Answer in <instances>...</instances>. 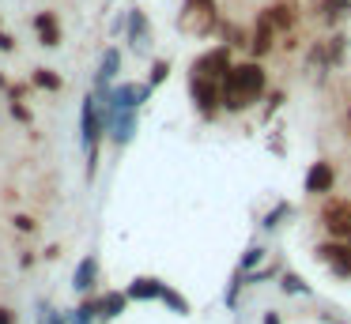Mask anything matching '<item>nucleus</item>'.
Masks as SVG:
<instances>
[{
  "mask_svg": "<svg viewBox=\"0 0 351 324\" xmlns=\"http://www.w3.org/2000/svg\"><path fill=\"white\" fill-rule=\"evenodd\" d=\"M31 87L34 90H46V95H61L64 79H61V72H53V68H34V72H31Z\"/></svg>",
  "mask_w": 351,
  "mask_h": 324,
  "instance_id": "nucleus-17",
  "label": "nucleus"
},
{
  "mask_svg": "<svg viewBox=\"0 0 351 324\" xmlns=\"http://www.w3.org/2000/svg\"><path fill=\"white\" fill-rule=\"evenodd\" d=\"M136 128H140V110H121V113H114V117L106 121V136H110L114 147H129L132 136H136Z\"/></svg>",
  "mask_w": 351,
  "mask_h": 324,
  "instance_id": "nucleus-8",
  "label": "nucleus"
},
{
  "mask_svg": "<svg viewBox=\"0 0 351 324\" xmlns=\"http://www.w3.org/2000/svg\"><path fill=\"white\" fill-rule=\"evenodd\" d=\"M336 185V170L328 162H313L310 170H306V181H302V192L317 196V192H332Z\"/></svg>",
  "mask_w": 351,
  "mask_h": 324,
  "instance_id": "nucleus-13",
  "label": "nucleus"
},
{
  "mask_svg": "<svg viewBox=\"0 0 351 324\" xmlns=\"http://www.w3.org/2000/svg\"><path fill=\"white\" fill-rule=\"evenodd\" d=\"M261 324H280V313H272V309H268V313H265V321H261Z\"/></svg>",
  "mask_w": 351,
  "mask_h": 324,
  "instance_id": "nucleus-36",
  "label": "nucleus"
},
{
  "mask_svg": "<svg viewBox=\"0 0 351 324\" xmlns=\"http://www.w3.org/2000/svg\"><path fill=\"white\" fill-rule=\"evenodd\" d=\"M162 306H167L170 309V313H174V316H189L193 313V306H189V298H185V294L182 290H174V286H170L167 283V290H162Z\"/></svg>",
  "mask_w": 351,
  "mask_h": 324,
  "instance_id": "nucleus-19",
  "label": "nucleus"
},
{
  "mask_svg": "<svg viewBox=\"0 0 351 324\" xmlns=\"http://www.w3.org/2000/svg\"><path fill=\"white\" fill-rule=\"evenodd\" d=\"M268 90V79H265V68L257 60H245V64H230V72L223 75L219 83V105L227 113H242L250 110L253 102H261Z\"/></svg>",
  "mask_w": 351,
  "mask_h": 324,
  "instance_id": "nucleus-1",
  "label": "nucleus"
},
{
  "mask_svg": "<svg viewBox=\"0 0 351 324\" xmlns=\"http://www.w3.org/2000/svg\"><path fill=\"white\" fill-rule=\"evenodd\" d=\"M34 264H38V253H19V268L23 271H31Z\"/></svg>",
  "mask_w": 351,
  "mask_h": 324,
  "instance_id": "nucleus-34",
  "label": "nucleus"
},
{
  "mask_svg": "<svg viewBox=\"0 0 351 324\" xmlns=\"http://www.w3.org/2000/svg\"><path fill=\"white\" fill-rule=\"evenodd\" d=\"M348 249H351V234H348Z\"/></svg>",
  "mask_w": 351,
  "mask_h": 324,
  "instance_id": "nucleus-40",
  "label": "nucleus"
},
{
  "mask_svg": "<svg viewBox=\"0 0 351 324\" xmlns=\"http://www.w3.org/2000/svg\"><path fill=\"white\" fill-rule=\"evenodd\" d=\"M12 226H16L19 234H38V219H34V215H16V219H12Z\"/></svg>",
  "mask_w": 351,
  "mask_h": 324,
  "instance_id": "nucleus-28",
  "label": "nucleus"
},
{
  "mask_svg": "<svg viewBox=\"0 0 351 324\" xmlns=\"http://www.w3.org/2000/svg\"><path fill=\"white\" fill-rule=\"evenodd\" d=\"M31 27H34V34H38V42L46 45V49H57V45H61V19H57V12H34Z\"/></svg>",
  "mask_w": 351,
  "mask_h": 324,
  "instance_id": "nucleus-11",
  "label": "nucleus"
},
{
  "mask_svg": "<svg viewBox=\"0 0 351 324\" xmlns=\"http://www.w3.org/2000/svg\"><path fill=\"white\" fill-rule=\"evenodd\" d=\"M351 12V0H321V19L332 27V23H340L343 15Z\"/></svg>",
  "mask_w": 351,
  "mask_h": 324,
  "instance_id": "nucleus-21",
  "label": "nucleus"
},
{
  "mask_svg": "<svg viewBox=\"0 0 351 324\" xmlns=\"http://www.w3.org/2000/svg\"><path fill=\"white\" fill-rule=\"evenodd\" d=\"M280 102H283V90H272V95H268V110H265L268 117H272V113L280 110Z\"/></svg>",
  "mask_w": 351,
  "mask_h": 324,
  "instance_id": "nucleus-33",
  "label": "nucleus"
},
{
  "mask_svg": "<svg viewBox=\"0 0 351 324\" xmlns=\"http://www.w3.org/2000/svg\"><path fill=\"white\" fill-rule=\"evenodd\" d=\"M49 309H53V306H49V301H46V298H42V301H34V324H46V316H49Z\"/></svg>",
  "mask_w": 351,
  "mask_h": 324,
  "instance_id": "nucleus-30",
  "label": "nucleus"
},
{
  "mask_svg": "<svg viewBox=\"0 0 351 324\" xmlns=\"http://www.w3.org/2000/svg\"><path fill=\"white\" fill-rule=\"evenodd\" d=\"M42 256H46V260H57V256H61V245H49Z\"/></svg>",
  "mask_w": 351,
  "mask_h": 324,
  "instance_id": "nucleus-35",
  "label": "nucleus"
},
{
  "mask_svg": "<svg viewBox=\"0 0 351 324\" xmlns=\"http://www.w3.org/2000/svg\"><path fill=\"white\" fill-rule=\"evenodd\" d=\"M348 125H351V105H348Z\"/></svg>",
  "mask_w": 351,
  "mask_h": 324,
  "instance_id": "nucleus-39",
  "label": "nucleus"
},
{
  "mask_svg": "<svg viewBox=\"0 0 351 324\" xmlns=\"http://www.w3.org/2000/svg\"><path fill=\"white\" fill-rule=\"evenodd\" d=\"M189 98H193V105H197V113L204 121H212V117H219V83H212V79H193L189 75Z\"/></svg>",
  "mask_w": 351,
  "mask_h": 324,
  "instance_id": "nucleus-7",
  "label": "nucleus"
},
{
  "mask_svg": "<svg viewBox=\"0 0 351 324\" xmlns=\"http://www.w3.org/2000/svg\"><path fill=\"white\" fill-rule=\"evenodd\" d=\"M95 298H99V324L117 321V316L129 309V294L125 290H102V294H95Z\"/></svg>",
  "mask_w": 351,
  "mask_h": 324,
  "instance_id": "nucleus-15",
  "label": "nucleus"
},
{
  "mask_svg": "<svg viewBox=\"0 0 351 324\" xmlns=\"http://www.w3.org/2000/svg\"><path fill=\"white\" fill-rule=\"evenodd\" d=\"M265 15H268V23H272L276 30H291V27H295V4H291V0H280V4L265 8Z\"/></svg>",
  "mask_w": 351,
  "mask_h": 324,
  "instance_id": "nucleus-18",
  "label": "nucleus"
},
{
  "mask_svg": "<svg viewBox=\"0 0 351 324\" xmlns=\"http://www.w3.org/2000/svg\"><path fill=\"white\" fill-rule=\"evenodd\" d=\"M125 34H129V45L136 53H144L147 45H152V27H147V15L140 12V8H132V12L125 15Z\"/></svg>",
  "mask_w": 351,
  "mask_h": 324,
  "instance_id": "nucleus-10",
  "label": "nucleus"
},
{
  "mask_svg": "<svg viewBox=\"0 0 351 324\" xmlns=\"http://www.w3.org/2000/svg\"><path fill=\"white\" fill-rule=\"evenodd\" d=\"M106 136V117H102V95L99 90H87L84 105H80V143H84L87 155V181L99 173V143Z\"/></svg>",
  "mask_w": 351,
  "mask_h": 324,
  "instance_id": "nucleus-2",
  "label": "nucleus"
},
{
  "mask_svg": "<svg viewBox=\"0 0 351 324\" xmlns=\"http://www.w3.org/2000/svg\"><path fill=\"white\" fill-rule=\"evenodd\" d=\"M272 38H276V27L268 23V15L261 12L257 15V27H253V34H250V53H253V57H265V53L272 49Z\"/></svg>",
  "mask_w": 351,
  "mask_h": 324,
  "instance_id": "nucleus-16",
  "label": "nucleus"
},
{
  "mask_svg": "<svg viewBox=\"0 0 351 324\" xmlns=\"http://www.w3.org/2000/svg\"><path fill=\"white\" fill-rule=\"evenodd\" d=\"M280 290L283 294H313V286L298 271H280Z\"/></svg>",
  "mask_w": 351,
  "mask_h": 324,
  "instance_id": "nucleus-20",
  "label": "nucleus"
},
{
  "mask_svg": "<svg viewBox=\"0 0 351 324\" xmlns=\"http://www.w3.org/2000/svg\"><path fill=\"white\" fill-rule=\"evenodd\" d=\"M8 117L16 121V125H31L34 113H31V105H27V102H8Z\"/></svg>",
  "mask_w": 351,
  "mask_h": 324,
  "instance_id": "nucleus-27",
  "label": "nucleus"
},
{
  "mask_svg": "<svg viewBox=\"0 0 351 324\" xmlns=\"http://www.w3.org/2000/svg\"><path fill=\"white\" fill-rule=\"evenodd\" d=\"M8 87H12V83H8V75L0 72V90H4V95H8Z\"/></svg>",
  "mask_w": 351,
  "mask_h": 324,
  "instance_id": "nucleus-37",
  "label": "nucleus"
},
{
  "mask_svg": "<svg viewBox=\"0 0 351 324\" xmlns=\"http://www.w3.org/2000/svg\"><path fill=\"white\" fill-rule=\"evenodd\" d=\"M31 79H23V83H12V87H8V102H23V98L27 95H31Z\"/></svg>",
  "mask_w": 351,
  "mask_h": 324,
  "instance_id": "nucleus-29",
  "label": "nucleus"
},
{
  "mask_svg": "<svg viewBox=\"0 0 351 324\" xmlns=\"http://www.w3.org/2000/svg\"><path fill=\"white\" fill-rule=\"evenodd\" d=\"M313 256H317L336 279H351V249H348V241H336V238L321 241V245L313 249Z\"/></svg>",
  "mask_w": 351,
  "mask_h": 324,
  "instance_id": "nucleus-6",
  "label": "nucleus"
},
{
  "mask_svg": "<svg viewBox=\"0 0 351 324\" xmlns=\"http://www.w3.org/2000/svg\"><path fill=\"white\" fill-rule=\"evenodd\" d=\"M261 260H265V249L261 245H250L242 253V260H238V271H253V268H261Z\"/></svg>",
  "mask_w": 351,
  "mask_h": 324,
  "instance_id": "nucleus-25",
  "label": "nucleus"
},
{
  "mask_svg": "<svg viewBox=\"0 0 351 324\" xmlns=\"http://www.w3.org/2000/svg\"><path fill=\"white\" fill-rule=\"evenodd\" d=\"M117 75H121V49L110 45V49L102 53V60H99V72H95V90H110Z\"/></svg>",
  "mask_w": 351,
  "mask_h": 324,
  "instance_id": "nucleus-12",
  "label": "nucleus"
},
{
  "mask_svg": "<svg viewBox=\"0 0 351 324\" xmlns=\"http://www.w3.org/2000/svg\"><path fill=\"white\" fill-rule=\"evenodd\" d=\"M291 211H295V208H291L287 200H280V203H276V208L268 211L265 219H261V226H265V230H276V226H280L283 219H291Z\"/></svg>",
  "mask_w": 351,
  "mask_h": 324,
  "instance_id": "nucleus-22",
  "label": "nucleus"
},
{
  "mask_svg": "<svg viewBox=\"0 0 351 324\" xmlns=\"http://www.w3.org/2000/svg\"><path fill=\"white\" fill-rule=\"evenodd\" d=\"M242 286H245V275L234 268V275H230V283H227V294H223L227 309H238V294H242Z\"/></svg>",
  "mask_w": 351,
  "mask_h": 324,
  "instance_id": "nucleus-23",
  "label": "nucleus"
},
{
  "mask_svg": "<svg viewBox=\"0 0 351 324\" xmlns=\"http://www.w3.org/2000/svg\"><path fill=\"white\" fill-rule=\"evenodd\" d=\"M0 324H19V313L12 306H0Z\"/></svg>",
  "mask_w": 351,
  "mask_h": 324,
  "instance_id": "nucleus-31",
  "label": "nucleus"
},
{
  "mask_svg": "<svg viewBox=\"0 0 351 324\" xmlns=\"http://www.w3.org/2000/svg\"><path fill=\"white\" fill-rule=\"evenodd\" d=\"M95 283H99V256L87 253L84 260L76 264V271H72V290H76L80 298H87V294L95 290Z\"/></svg>",
  "mask_w": 351,
  "mask_h": 324,
  "instance_id": "nucleus-9",
  "label": "nucleus"
},
{
  "mask_svg": "<svg viewBox=\"0 0 351 324\" xmlns=\"http://www.w3.org/2000/svg\"><path fill=\"white\" fill-rule=\"evenodd\" d=\"M170 79V60H152V72H147V87H159V83Z\"/></svg>",
  "mask_w": 351,
  "mask_h": 324,
  "instance_id": "nucleus-24",
  "label": "nucleus"
},
{
  "mask_svg": "<svg viewBox=\"0 0 351 324\" xmlns=\"http://www.w3.org/2000/svg\"><path fill=\"white\" fill-rule=\"evenodd\" d=\"M325 324H348V321H336L332 313H325Z\"/></svg>",
  "mask_w": 351,
  "mask_h": 324,
  "instance_id": "nucleus-38",
  "label": "nucleus"
},
{
  "mask_svg": "<svg viewBox=\"0 0 351 324\" xmlns=\"http://www.w3.org/2000/svg\"><path fill=\"white\" fill-rule=\"evenodd\" d=\"M162 290H167V283L155 275H136L129 286H125V294H129V301H159Z\"/></svg>",
  "mask_w": 351,
  "mask_h": 324,
  "instance_id": "nucleus-14",
  "label": "nucleus"
},
{
  "mask_svg": "<svg viewBox=\"0 0 351 324\" xmlns=\"http://www.w3.org/2000/svg\"><path fill=\"white\" fill-rule=\"evenodd\" d=\"M215 27H219L215 0H185V4H182V15H178V30H182V34L208 38Z\"/></svg>",
  "mask_w": 351,
  "mask_h": 324,
  "instance_id": "nucleus-3",
  "label": "nucleus"
},
{
  "mask_svg": "<svg viewBox=\"0 0 351 324\" xmlns=\"http://www.w3.org/2000/svg\"><path fill=\"white\" fill-rule=\"evenodd\" d=\"M230 45H215V49H204L197 60L189 64V75L193 79H212V83H223V75L230 72Z\"/></svg>",
  "mask_w": 351,
  "mask_h": 324,
  "instance_id": "nucleus-4",
  "label": "nucleus"
},
{
  "mask_svg": "<svg viewBox=\"0 0 351 324\" xmlns=\"http://www.w3.org/2000/svg\"><path fill=\"white\" fill-rule=\"evenodd\" d=\"M343 45H348V38H343V34H332V38L325 42V49H328V64H340V60H343Z\"/></svg>",
  "mask_w": 351,
  "mask_h": 324,
  "instance_id": "nucleus-26",
  "label": "nucleus"
},
{
  "mask_svg": "<svg viewBox=\"0 0 351 324\" xmlns=\"http://www.w3.org/2000/svg\"><path fill=\"white\" fill-rule=\"evenodd\" d=\"M12 49H16V38H12L8 30L0 27V53H12Z\"/></svg>",
  "mask_w": 351,
  "mask_h": 324,
  "instance_id": "nucleus-32",
  "label": "nucleus"
},
{
  "mask_svg": "<svg viewBox=\"0 0 351 324\" xmlns=\"http://www.w3.org/2000/svg\"><path fill=\"white\" fill-rule=\"evenodd\" d=\"M321 226L328 230V238L348 241V234H351V200L348 196H332V200H325V208H321Z\"/></svg>",
  "mask_w": 351,
  "mask_h": 324,
  "instance_id": "nucleus-5",
  "label": "nucleus"
}]
</instances>
